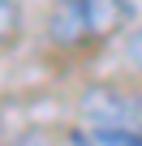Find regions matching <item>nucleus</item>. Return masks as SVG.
Returning a JSON list of instances; mask_svg holds the SVG:
<instances>
[{
  "mask_svg": "<svg viewBox=\"0 0 142 146\" xmlns=\"http://www.w3.org/2000/svg\"><path fill=\"white\" fill-rule=\"evenodd\" d=\"M133 22V0H56L47 17V35L60 47L99 43Z\"/></svg>",
  "mask_w": 142,
  "mask_h": 146,
  "instance_id": "1",
  "label": "nucleus"
},
{
  "mask_svg": "<svg viewBox=\"0 0 142 146\" xmlns=\"http://www.w3.org/2000/svg\"><path fill=\"white\" fill-rule=\"evenodd\" d=\"M17 26V13H13V5H9V0H0V35H9Z\"/></svg>",
  "mask_w": 142,
  "mask_h": 146,
  "instance_id": "2",
  "label": "nucleus"
}]
</instances>
